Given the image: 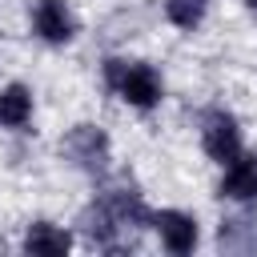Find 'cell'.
Returning a JSON list of instances; mask_svg holds the SVG:
<instances>
[{
  "instance_id": "3957f363",
  "label": "cell",
  "mask_w": 257,
  "mask_h": 257,
  "mask_svg": "<svg viewBox=\"0 0 257 257\" xmlns=\"http://www.w3.org/2000/svg\"><path fill=\"white\" fill-rule=\"evenodd\" d=\"M201 145L213 161L221 165H233L241 157V133H237V120L229 112H209L205 116V128H201Z\"/></svg>"
},
{
  "instance_id": "6da1fadb",
  "label": "cell",
  "mask_w": 257,
  "mask_h": 257,
  "mask_svg": "<svg viewBox=\"0 0 257 257\" xmlns=\"http://www.w3.org/2000/svg\"><path fill=\"white\" fill-rule=\"evenodd\" d=\"M104 84L112 88V92H120L128 104H137V108H153L157 100H161V80H157V72H153V64H141V60H104Z\"/></svg>"
},
{
  "instance_id": "30bf717a",
  "label": "cell",
  "mask_w": 257,
  "mask_h": 257,
  "mask_svg": "<svg viewBox=\"0 0 257 257\" xmlns=\"http://www.w3.org/2000/svg\"><path fill=\"white\" fill-rule=\"evenodd\" d=\"M217 245H221L225 253H257V225H249V221L233 217V221H225V225H221Z\"/></svg>"
},
{
  "instance_id": "8fae6325",
  "label": "cell",
  "mask_w": 257,
  "mask_h": 257,
  "mask_svg": "<svg viewBox=\"0 0 257 257\" xmlns=\"http://www.w3.org/2000/svg\"><path fill=\"white\" fill-rule=\"evenodd\" d=\"M165 16H169L177 28H197L201 16H205V0H169V4H165Z\"/></svg>"
},
{
  "instance_id": "ba28073f",
  "label": "cell",
  "mask_w": 257,
  "mask_h": 257,
  "mask_svg": "<svg viewBox=\"0 0 257 257\" xmlns=\"http://www.w3.org/2000/svg\"><path fill=\"white\" fill-rule=\"evenodd\" d=\"M221 197H233V201H257V165L253 161H233L225 181H221Z\"/></svg>"
},
{
  "instance_id": "8992f818",
  "label": "cell",
  "mask_w": 257,
  "mask_h": 257,
  "mask_svg": "<svg viewBox=\"0 0 257 257\" xmlns=\"http://www.w3.org/2000/svg\"><path fill=\"white\" fill-rule=\"evenodd\" d=\"M149 225H157V233H161V241H165L169 253H177V257L193 253V245H197V221L193 217H185L177 209H161V213L149 217Z\"/></svg>"
},
{
  "instance_id": "277c9868",
  "label": "cell",
  "mask_w": 257,
  "mask_h": 257,
  "mask_svg": "<svg viewBox=\"0 0 257 257\" xmlns=\"http://www.w3.org/2000/svg\"><path fill=\"white\" fill-rule=\"evenodd\" d=\"M32 28L48 44H64L76 36V16L64 8V0H36L32 8Z\"/></svg>"
},
{
  "instance_id": "9c48e42d",
  "label": "cell",
  "mask_w": 257,
  "mask_h": 257,
  "mask_svg": "<svg viewBox=\"0 0 257 257\" xmlns=\"http://www.w3.org/2000/svg\"><path fill=\"white\" fill-rule=\"evenodd\" d=\"M28 116H32V92L24 84H8L0 92V124L20 128V124H28Z\"/></svg>"
},
{
  "instance_id": "7c38bea8",
  "label": "cell",
  "mask_w": 257,
  "mask_h": 257,
  "mask_svg": "<svg viewBox=\"0 0 257 257\" xmlns=\"http://www.w3.org/2000/svg\"><path fill=\"white\" fill-rule=\"evenodd\" d=\"M245 4H249V8H253V12H257V0H245Z\"/></svg>"
},
{
  "instance_id": "52a82bcc",
  "label": "cell",
  "mask_w": 257,
  "mask_h": 257,
  "mask_svg": "<svg viewBox=\"0 0 257 257\" xmlns=\"http://www.w3.org/2000/svg\"><path fill=\"white\" fill-rule=\"evenodd\" d=\"M68 245H72V237L60 225H48V221L28 225V233H24V249L40 253V257H60V253H68Z\"/></svg>"
},
{
  "instance_id": "5b68a950",
  "label": "cell",
  "mask_w": 257,
  "mask_h": 257,
  "mask_svg": "<svg viewBox=\"0 0 257 257\" xmlns=\"http://www.w3.org/2000/svg\"><path fill=\"white\" fill-rule=\"evenodd\" d=\"M80 233L92 241V245H100V249H108V253H120L124 245H120V233H124V225L112 217V209L96 197V205H88L84 213H80Z\"/></svg>"
},
{
  "instance_id": "7a4b0ae2",
  "label": "cell",
  "mask_w": 257,
  "mask_h": 257,
  "mask_svg": "<svg viewBox=\"0 0 257 257\" xmlns=\"http://www.w3.org/2000/svg\"><path fill=\"white\" fill-rule=\"evenodd\" d=\"M60 153H64L76 169L100 173L104 161H108V137H104L96 124H76V128H68V137L60 141Z\"/></svg>"
}]
</instances>
